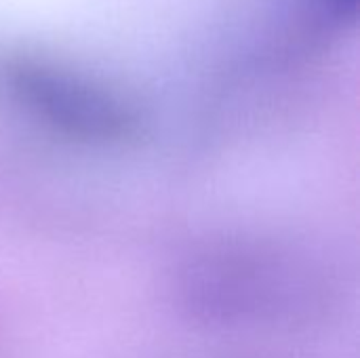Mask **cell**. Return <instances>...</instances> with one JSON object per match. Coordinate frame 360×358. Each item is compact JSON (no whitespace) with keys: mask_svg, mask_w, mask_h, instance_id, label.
<instances>
[{"mask_svg":"<svg viewBox=\"0 0 360 358\" xmlns=\"http://www.w3.org/2000/svg\"><path fill=\"white\" fill-rule=\"evenodd\" d=\"M11 82L21 97L55 124L86 137H118L129 131L122 108L76 80L30 63L11 65Z\"/></svg>","mask_w":360,"mask_h":358,"instance_id":"obj_1","label":"cell"}]
</instances>
